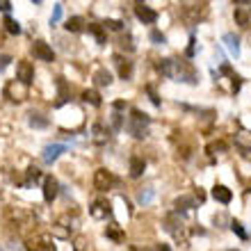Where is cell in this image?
<instances>
[{"instance_id":"obj_14","label":"cell","mask_w":251,"mask_h":251,"mask_svg":"<svg viewBox=\"0 0 251 251\" xmlns=\"http://www.w3.org/2000/svg\"><path fill=\"white\" fill-rule=\"evenodd\" d=\"M205 12H208V9H205V5H185V7H183V14H185L192 23H194V21H199V19H203Z\"/></svg>"},{"instance_id":"obj_26","label":"cell","mask_w":251,"mask_h":251,"mask_svg":"<svg viewBox=\"0 0 251 251\" xmlns=\"http://www.w3.org/2000/svg\"><path fill=\"white\" fill-rule=\"evenodd\" d=\"M57 89H60V99H57V103H55V105L62 107L66 100H69V87H66L64 78H57Z\"/></svg>"},{"instance_id":"obj_41","label":"cell","mask_w":251,"mask_h":251,"mask_svg":"<svg viewBox=\"0 0 251 251\" xmlns=\"http://www.w3.org/2000/svg\"><path fill=\"white\" fill-rule=\"evenodd\" d=\"M9 62H12V57H9V55H0V71H2V69H7V66H9Z\"/></svg>"},{"instance_id":"obj_46","label":"cell","mask_w":251,"mask_h":251,"mask_svg":"<svg viewBox=\"0 0 251 251\" xmlns=\"http://www.w3.org/2000/svg\"><path fill=\"white\" fill-rule=\"evenodd\" d=\"M197 199H199V203H203V199H205V194L201 190H197Z\"/></svg>"},{"instance_id":"obj_42","label":"cell","mask_w":251,"mask_h":251,"mask_svg":"<svg viewBox=\"0 0 251 251\" xmlns=\"http://www.w3.org/2000/svg\"><path fill=\"white\" fill-rule=\"evenodd\" d=\"M112 128L114 130H119L121 128V114H112Z\"/></svg>"},{"instance_id":"obj_27","label":"cell","mask_w":251,"mask_h":251,"mask_svg":"<svg viewBox=\"0 0 251 251\" xmlns=\"http://www.w3.org/2000/svg\"><path fill=\"white\" fill-rule=\"evenodd\" d=\"M27 124L32 126V128H48V119L46 117H41V114H37V112H32L30 114V119H27Z\"/></svg>"},{"instance_id":"obj_47","label":"cell","mask_w":251,"mask_h":251,"mask_svg":"<svg viewBox=\"0 0 251 251\" xmlns=\"http://www.w3.org/2000/svg\"><path fill=\"white\" fill-rule=\"evenodd\" d=\"M114 107H117V110H124L126 103H124V100H117V103H114Z\"/></svg>"},{"instance_id":"obj_35","label":"cell","mask_w":251,"mask_h":251,"mask_svg":"<svg viewBox=\"0 0 251 251\" xmlns=\"http://www.w3.org/2000/svg\"><path fill=\"white\" fill-rule=\"evenodd\" d=\"M105 27H107V30H114V32H119L121 27H124V21H117V19H107V21H105Z\"/></svg>"},{"instance_id":"obj_48","label":"cell","mask_w":251,"mask_h":251,"mask_svg":"<svg viewBox=\"0 0 251 251\" xmlns=\"http://www.w3.org/2000/svg\"><path fill=\"white\" fill-rule=\"evenodd\" d=\"M158 251H172V249H169L167 245H160V247H158Z\"/></svg>"},{"instance_id":"obj_29","label":"cell","mask_w":251,"mask_h":251,"mask_svg":"<svg viewBox=\"0 0 251 251\" xmlns=\"http://www.w3.org/2000/svg\"><path fill=\"white\" fill-rule=\"evenodd\" d=\"M235 21H238L240 27H249L251 25V16L245 12V9H235Z\"/></svg>"},{"instance_id":"obj_10","label":"cell","mask_w":251,"mask_h":251,"mask_svg":"<svg viewBox=\"0 0 251 251\" xmlns=\"http://www.w3.org/2000/svg\"><path fill=\"white\" fill-rule=\"evenodd\" d=\"M57 194H60V183L53 176H46L44 178V199H46V203H53Z\"/></svg>"},{"instance_id":"obj_18","label":"cell","mask_w":251,"mask_h":251,"mask_svg":"<svg viewBox=\"0 0 251 251\" xmlns=\"http://www.w3.org/2000/svg\"><path fill=\"white\" fill-rule=\"evenodd\" d=\"M92 132H94V142L96 144H105L107 139H110V130H107L103 124H94V128H92Z\"/></svg>"},{"instance_id":"obj_44","label":"cell","mask_w":251,"mask_h":251,"mask_svg":"<svg viewBox=\"0 0 251 251\" xmlns=\"http://www.w3.org/2000/svg\"><path fill=\"white\" fill-rule=\"evenodd\" d=\"M194 44H197V41H194V37H192V39H190V46H187V57H192V55H194Z\"/></svg>"},{"instance_id":"obj_43","label":"cell","mask_w":251,"mask_h":251,"mask_svg":"<svg viewBox=\"0 0 251 251\" xmlns=\"http://www.w3.org/2000/svg\"><path fill=\"white\" fill-rule=\"evenodd\" d=\"M12 9V2L9 0H0V12H9Z\"/></svg>"},{"instance_id":"obj_9","label":"cell","mask_w":251,"mask_h":251,"mask_svg":"<svg viewBox=\"0 0 251 251\" xmlns=\"http://www.w3.org/2000/svg\"><path fill=\"white\" fill-rule=\"evenodd\" d=\"M32 53H34V57H37V60H41V62H53L55 60L53 48L48 46L46 41H41V39L32 44Z\"/></svg>"},{"instance_id":"obj_34","label":"cell","mask_w":251,"mask_h":251,"mask_svg":"<svg viewBox=\"0 0 251 251\" xmlns=\"http://www.w3.org/2000/svg\"><path fill=\"white\" fill-rule=\"evenodd\" d=\"M39 178H41V172L37 167H30V169H27V185H32L34 180H39Z\"/></svg>"},{"instance_id":"obj_11","label":"cell","mask_w":251,"mask_h":251,"mask_svg":"<svg viewBox=\"0 0 251 251\" xmlns=\"http://www.w3.org/2000/svg\"><path fill=\"white\" fill-rule=\"evenodd\" d=\"M135 16H137V19L142 21V23H146V25H149V23H155V21H158V14L153 12V9H151L149 5H142V2H137V5H135Z\"/></svg>"},{"instance_id":"obj_16","label":"cell","mask_w":251,"mask_h":251,"mask_svg":"<svg viewBox=\"0 0 251 251\" xmlns=\"http://www.w3.org/2000/svg\"><path fill=\"white\" fill-rule=\"evenodd\" d=\"M235 146L240 151H251V130H238L235 132Z\"/></svg>"},{"instance_id":"obj_20","label":"cell","mask_w":251,"mask_h":251,"mask_svg":"<svg viewBox=\"0 0 251 251\" xmlns=\"http://www.w3.org/2000/svg\"><path fill=\"white\" fill-rule=\"evenodd\" d=\"M144 169H146L144 160L137 158V155H132V158H130V176H132V178H139V176L144 174Z\"/></svg>"},{"instance_id":"obj_28","label":"cell","mask_w":251,"mask_h":251,"mask_svg":"<svg viewBox=\"0 0 251 251\" xmlns=\"http://www.w3.org/2000/svg\"><path fill=\"white\" fill-rule=\"evenodd\" d=\"M153 197H155V190H153V187H146V190H142V192L137 194V201H139L142 205H149V203L153 201Z\"/></svg>"},{"instance_id":"obj_12","label":"cell","mask_w":251,"mask_h":251,"mask_svg":"<svg viewBox=\"0 0 251 251\" xmlns=\"http://www.w3.org/2000/svg\"><path fill=\"white\" fill-rule=\"evenodd\" d=\"M64 151H66L64 144H48L46 149H44V162H46V165H53Z\"/></svg>"},{"instance_id":"obj_38","label":"cell","mask_w":251,"mask_h":251,"mask_svg":"<svg viewBox=\"0 0 251 251\" xmlns=\"http://www.w3.org/2000/svg\"><path fill=\"white\" fill-rule=\"evenodd\" d=\"M146 94L151 96V103H153V105H160V96L155 94V87H153V85H146Z\"/></svg>"},{"instance_id":"obj_45","label":"cell","mask_w":251,"mask_h":251,"mask_svg":"<svg viewBox=\"0 0 251 251\" xmlns=\"http://www.w3.org/2000/svg\"><path fill=\"white\" fill-rule=\"evenodd\" d=\"M128 251H153V249H151V247H139V245H132Z\"/></svg>"},{"instance_id":"obj_22","label":"cell","mask_w":251,"mask_h":251,"mask_svg":"<svg viewBox=\"0 0 251 251\" xmlns=\"http://www.w3.org/2000/svg\"><path fill=\"white\" fill-rule=\"evenodd\" d=\"M224 44L228 46V50H231L233 57H240V39L235 37V34L226 32V34H224Z\"/></svg>"},{"instance_id":"obj_24","label":"cell","mask_w":251,"mask_h":251,"mask_svg":"<svg viewBox=\"0 0 251 251\" xmlns=\"http://www.w3.org/2000/svg\"><path fill=\"white\" fill-rule=\"evenodd\" d=\"M105 235H107V238H110V240H114V242H119V245H121V242H124V240H126L124 231H121V228H119V226H117V224L107 226V228H105Z\"/></svg>"},{"instance_id":"obj_15","label":"cell","mask_w":251,"mask_h":251,"mask_svg":"<svg viewBox=\"0 0 251 251\" xmlns=\"http://www.w3.org/2000/svg\"><path fill=\"white\" fill-rule=\"evenodd\" d=\"M174 208H176V212H190L197 208V199H192V197H178L176 201H174Z\"/></svg>"},{"instance_id":"obj_39","label":"cell","mask_w":251,"mask_h":251,"mask_svg":"<svg viewBox=\"0 0 251 251\" xmlns=\"http://www.w3.org/2000/svg\"><path fill=\"white\" fill-rule=\"evenodd\" d=\"M151 41H153V44H158V46H162V44H167L165 34H162V32H158V30H153V32H151Z\"/></svg>"},{"instance_id":"obj_13","label":"cell","mask_w":251,"mask_h":251,"mask_svg":"<svg viewBox=\"0 0 251 251\" xmlns=\"http://www.w3.org/2000/svg\"><path fill=\"white\" fill-rule=\"evenodd\" d=\"M114 64H117V69H119V78L121 80H130L132 75V62L126 60V57H121V55H114Z\"/></svg>"},{"instance_id":"obj_32","label":"cell","mask_w":251,"mask_h":251,"mask_svg":"<svg viewBox=\"0 0 251 251\" xmlns=\"http://www.w3.org/2000/svg\"><path fill=\"white\" fill-rule=\"evenodd\" d=\"M205 151L210 153V155H215V153H224L226 151V142H222V139H219V142H212V144H208Z\"/></svg>"},{"instance_id":"obj_37","label":"cell","mask_w":251,"mask_h":251,"mask_svg":"<svg viewBox=\"0 0 251 251\" xmlns=\"http://www.w3.org/2000/svg\"><path fill=\"white\" fill-rule=\"evenodd\" d=\"M73 251H87V240L82 235H78V238L73 240Z\"/></svg>"},{"instance_id":"obj_19","label":"cell","mask_w":251,"mask_h":251,"mask_svg":"<svg viewBox=\"0 0 251 251\" xmlns=\"http://www.w3.org/2000/svg\"><path fill=\"white\" fill-rule=\"evenodd\" d=\"M94 80H96V85L107 87V85H112V73L107 71L105 66H100V69H96V71H94Z\"/></svg>"},{"instance_id":"obj_8","label":"cell","mask_w":251,"mask_h":251,"mask_svg":"<svg viewBox=\"0 0 251 251\" xmlns=\"http://www.w3.org/2000/svg\"><path fill=\"white\" fill-rule=\"evenodd\" d=\"M16 80H19V82H23L25 87L32 85V80H34V69H32V64H30L27 60L19 62V69H16Z\"/></svg>"},{"instance_id":"obj_50","label":"cell","mask_w":251,"mask_h":251,"mask_svg":"<svg viewBox=\"0 0 251 251\" xmlns=\"http://www.w3.org/2000/svg\"><path fill=\"white\" fill-rule=\"evenodd\" d=\"M0 44H2V37H0Z\"/></svg>"},{"instance_id":"obj_17","label":"cell","mask_w":251,"mask_h":251,"mask_svg":"<svg viewBox=\"0 0 251 251\" xmlns=\"http://www.w3.org/2000/svg\"><path fill=\"white\" fill-rule=\"evenodd\" d=\"M212 197H215V201H219V203H231V199H233V192L228 190L226 185H215L212 187Z\"/></svg>"},{"instance_id":"obj_5","label":"cell","mask_w":251,"mask_h":251,"mask_svg":"<svg viewBox=\"0 0 251 251\" xmlns=\"http://www.w3.org/2000/svg\"><path fill=\"white\" fill-rule=\"evenodd\" d=\"M89 215H92L94 219H107L112 215V205H110L107 199H96L92 203V208H89Z\"/></svg>"},{"instance_id":"obj_36","label":"cell","mask_w":251,"mask_h":251,"mask_svg":"<svg viewBox=\"0 0 251 251\" xmlns=\"http://www.w3.org/2000/svg\"><path fill=\"white\" fill-rule=\"evenodd\" d=\"M231 228H233V233H238L242 240H247V231L242 228V224H240L238 219H233V222H231Z\"/></svg>"},{"instance_id":"obj_40","label":"cell","mask_w":251,"mask_h":251,"mask_svg":"<svg viewBox=\"0 0 251 251\" xmlns=\"http://www.w3.org/2000/svg\"><path fill=\"white\" fill-rule=\"evenodd\" d=\"M60 19H62V5H55L53 16H50V25H55V23H60Z\"/></svg>"},{"instance_id":"obj_33","label":"cell","mask_w":251,"mask_h":251,"mask_svg":"<svg viewBox=\"0 0 251 251\" xmlns=\"http://www.w3.org/2000/svg\"><path fill=\"white\" fill-rule=\"evenodd\" d=\"M119 46L124 48V50H128V53H132V50H135V41H132V37H130V34H126V37H121Z\"/></svg>"},{"instance_id":"obj_2","label":"cell","mask_w":251,"mask_h":251,"mask_svg":"<svg viewBox=\"0 0 251 251\" xmlns=\"http://www.w3.org/2000/svg\"><path fill=\"white\" fill-rule=\"evenodd\" d=\"M25 249L27 251H55V245H53V238L46 235V233H39L25 242Z\"/></svg>"},{"instance_id":"obj_1","label":"cell","mask_w":251,"mask_h":251,"mask_svg":"<svg viewBox=\"0 0 251 251\" xmlns=\"http://www.w3.org/2000/svg\"><path fill=\"white\" fill-rule=\"evenodd\" d=\"M149 124H151V119L144 112H139L137 107H132L130 117H128V124H126V130L130 132L135 139H144L149 135Z\"/></svg>"},{"instance_id":"obj_49","label":"cell","mask_w":251,"mask_h":251,"mask_svg":"<svg viewBox=\"0 0 251 251\" xmlns=\"http://www.w3.org/2000/svg\"><path fill=\"white\" fill-rule=\"evenodd\" d=\"M228 251H238V249H228Z\"/></svg>"},{"instance_id":"obj_23","label":"cell","mask_w":251,"mask_h":251,"mask_svg":"<svg viewBox=\"0 0 251 251\" xmlns=\"http://www.w3.org/2000/svg\"><path fill=\"white\" fill-rule=\"evenodd\" d=\"M82 100L94 107H99L100 103H103V100H100V94L96 92V89H85V92H82Z\"/></svg>"},{"instance_id":"obj_25","label":"cell","mask_w":251,"mask_h":251,"mask_svg":"<svg viewBox=\"0 0 251 251\" xmlns=\"http://www.w3.org/2000/svg\"><path fill=\"white\" fill-rule=\"evenodd\" d=\"M50 231H53L55 238H62V240H66L69 235H71V231H69V226H64V222H62V219H60V222H55Z\"/></svg>"},{"instance_id":"obj_6","label":"cell","mask_w":251,"mask_h":251,"mask_svg":"<svg viewBox=\"0 0 251 251\" xmlns=\"http://www.w3.org/2000/svg\"><path fill=\"white\" fill-rule=\"evenodd\" d=\"M180 64H183V62L174 60V57H167V60H160L158 71L162 73L165 78H178V73H180Z\"/></svg>"},{"instance_id":"obj_31","label":"cell","mask_w":251,"mask_h":251,"mask_svg":"<svg viewBox=\"0 0 251 251\" xmlns=\"http://www.w3.org/2000/svg\"><path fill=\"white\" fill-rule=\"evenodd\" d=\"M5 30H7L9 34H19V32H21L19 21H14L12 16H7V19H5Z\"/></svg>"},{"instance_id":"obj_21","label":"cell","mask_w":251,"mask_h":251,"mask_svg":"<svg viewBox=\"0 0 251 251\" xmlns=\"http://www.w3.org/2000/svg\"><path fill=\"white\" fill-rule=\"evenodd\" d=\"M64 27H66V32H82L85 19H82V16H71V19H66Z\"/></svg>"},{"instance_id":"obj_4","label":"cell","mask_w":251,"mask_h":251,"mask_svg":"<svg viewBox=\"0 0 251 251\" xmlns=\"http://www.w3.org/2000/svg\"><path fill=\"white\" fill-rule=\"evenodd\" d=\"M5 96L9 100H14V103H21V100L27 99V87L23 85V82H19V80H12V82H7V87H5Z\"/></svg>"},{"instance_id":"obj_3","label":"cell","mask_w":251,"mask_h":251,"mask_svg":"<svg viewBox=\"0 0 251 251\" xmlns=\"http://www.w3.org/2000/svg\"><path fill=\"white\" fill-rule=\"evenodd\" d=\"M165 228L169 233H172L174 238L178 240V242H185V228H183V222H180V217L176 215V212H172V215H167L165 219Z\"/></svg>"},{"instance_id":"obj_30","label":"cell","mask_w":251,"mask_h":251,"mask_svg":"<svg viewBox=\"0 0 251 251\" xmlns=\"http://www.w3.org/2000/svg\"><path fill=\"white\" fill-rule=\"evenodd\" d=\"M89 32L96 37V41H99L100 46L105 44V32H103V27H100V25H96V23H89Z\"/></svg>"},{"instance_id":"obj_7","label":"cell","mask_w":251,"mask_h":251,"mask_svg":"<svg viewBox=\"0 0 251 251\" xmlns=\"http://www.w3.org/2000/svg\"><path fill=\"white\" fill-rule=\"evenodd\" d=\"M114 183V176L107 169H96V174H94V187L99 192H107L110 187H112Z\"/></svg>"}]
</instances>
